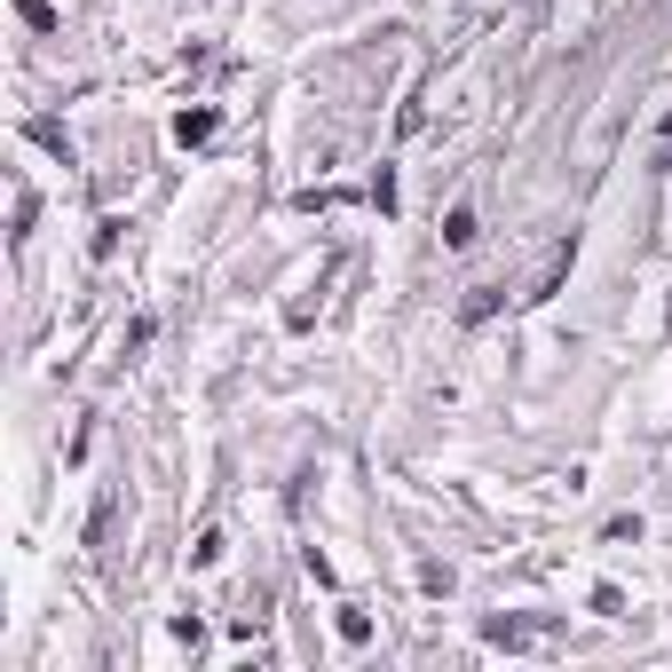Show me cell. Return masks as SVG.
I'll return each mask as SVG.
<instances>
[{
	"label": "cell",
	"mask_w": 672,
	"mask_h": 672,
	"mask_svg": "<svg viewBox=\"0 0 672 672\" xmlns=\"http://www.w3.org/2000/svg\"><path fill=\"white\" fill-rule=\"evenodd\" d=\"M16 16H24L32 32H56V9H48V0H16Z\"/></svg>",
	"instance_id": "8992f818"
},
{
	"label": "cell",
	"mask_w": 672,
	"mask_h": 672,
	"mask_svg": "<svg viewBox=\"0 0 672 672\" xmlns=\"http://www.w3.org/2000/svg\"><path fill=\"white\" fill-rule=\"evenodd\" d=\"M214 127H222V111H214V104H198V111H182V119H175V143H182V151H198V143H214Z\"/></svg>",
	"instance_id": "7a4b0ae2"
},
{
	"label": "cell",
	"mask_w": 672,
	"mask_h": 672,
	"mask_svg": "<svg viewBox=\"0 0 672 672\" xmlns=\"http://www.w3.org/2000/svg\"><path fill=\"white\" fill-rule=\"evenodd\" d=\"M491 309H498V285H467V309H459V317H467V325H483Z\"/></svg>",
	"instance_id": "277c9868"
},
{
	"label": "cell",
	"mask_w": 672,
	"mask_h": 672,
	"mask_svg": "<svg viewBox=\"0 0 672 672\" xmlns=\"http://www.w3.org/2000/svg\"><path fill=\"white\" fill-rule=\"evenodd\" d=\"M332 625H341V641H349V649H364V641H373V617H364V610H341Z\"/></svg>",
	"instance_id": "5b68a950"
},
{
	"label": "cell",
	"mask_w": 672,
	"mask_h": 672,
	"mask_svg": "<svg viewBox=\"0 0 672 672\" xmlns=\"http://www.w3.org/2000/svg\"><path fill=\"white\" fill-rule=\"evenodd\" d=\"M444 246H451V254L475 246V207H451V214H444Z\"/></svg>",
	"instance_id": "3957f363"
},
{
	"label": "cell",
	"mask_w": 672,
	"mask_h": 672,
	"mask_svg": "<svg viewBox=\"0 0 672 672\" xmlns=\"http://www.w3.org/2000/svg\"><path fill=\"white\" fill-rule=\"evenodd\" d=\"M538 633H546V625H530V617H491V625H483V641H491V649H530Z\"/></svg>",
	"instance_id": "6da1fadb"
}]
</instances>
